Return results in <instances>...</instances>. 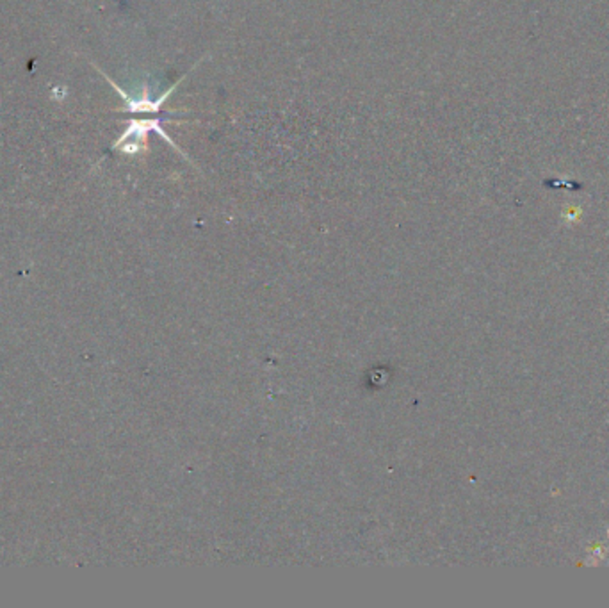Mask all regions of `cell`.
<instances>
[{
  "label": "cell",
  "instance_id": "cell-1",
  "mask_svg": "<svg viewBox=\"0 0 609 608\" xmlns=\"http://www.w3.org/2000/svg\"><path fill=\"white\" fill-rule=\"evenodd\" d=\"M152 131L157 132L162 140L168 141V145L173 148V150L180 152V148L173 143L172 138H169L164 132V128H162L161 118H152V120H132L130 123H128V127L123 131V134L114 141L111 148H113V150H121L123 154H130V155L138 154V152L141 150H146V140H148V134Z\"/></svg>",
  "mask_w": 609,
  "mask_h": 608
},
{
  "label": "cell",
  "instance_id": "cell-2",
  "mask_svg": "<svg viewBox=\"0 0 609 608\" xmlns=\"http://www.w3.org/2000/svg\"><path fill=\"white\" fill-rule=\"evenodd\" d=\"M96 70H99V68H96ZM100 74L104 75V77H106V81L109 82L111 86H113L114 89H116L118 93H120L121 95V99L125 100V107L121 111H123V113H130V114H159L161 113V109H162V106H164V102L166 100H168V96L172 95L173 92H175V88L177 86H179V82L182 81V79H180L179 82H177V84H173L172 88L168 89V92L166 93H162L161 96H159V99H152V96H150V92H148V86H143V92H141V95L139 96H130L128 95L127 92H125L123 88H120V86L116 84V82L113 81V79L109 77V75L107 74H104L102 70H99Z\"/></svg>",
  "mask_w": 609,
  "mask_h": 608
}]
</instances>
